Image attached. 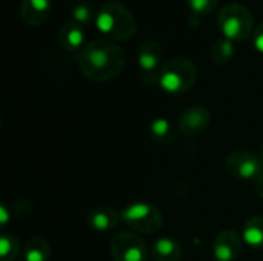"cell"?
<instances>
[{"label": "cell", "instance_id": "22", "mask_svg": "<svg viewBox=\"0 0 263 261\" xmlns=\"http://www.w3.org/2000/svg\"><path fill=\"white\" fill-rule=\"evenodd\" d=\"M253 45H254L257 52L263 54V22L253 32Z\"/></svg>", "mask_w": 263, "mask_h": 261}, {"label": "cell", "instance_id": "20", "mask_svg": "<svg viewBox=\"0 0 263 261\" xmlns=\"http://www.w3.org/2000/svg\"><path fill=\"white\" fill-rule=\"evenodd\" d=\"M71 20L76 23L85 26H89L92 22H96V15L92 11V6L89 3H79L72 11H71Z\"/></svg>", "mask_w": 263, "mask_h": 261}, {"label": "cell", "instance_id": "12", "mask_svg": "<svg viewBox=\"0 0 263 261\" xmlns=\"http://www.w3.org/2000/svg\"><path fill=\"white\" fill-rule=\"evenodd\" d=\"M120 222H122L120 211L114 208H106V206L94 208L86 215L88 226L96 232H109L116 229Z\"/></svg>", "mask_w": 263, "mask_h": 261}, {"label": "cell", "instance_id": "5", "mask_svg": "<svg viewBox=\"0 0 263 261\" xmlns=\"http://www.w3.org/2000/svg\"><path fill=\"white\" fill-rule=\"evenodd\" d=\"M122 222L134 232L156 234L163 226L162 212L148 202H134L120 209Z\"/></svg>", "mask_w": 263, "mask_h": 261}, {"label": "cell", "instance_id": "14", "mask_svg": "<svg viewBox=\"0 0 263 261\" xmlns=\"http://www.w3.org/2000/svg\"><path fill=\"white\" fill-rule=\"evenodd\" d=\"M149 254L154 261H180L183 249L179 242L168 237H162L151 245Z\"/></svg>", "mask_w": 263, "mask_h": 261}, {"label": "cell", "instance_id": "23", "mask_svg": "<svg viewBox=\"0 0 263 261\" xmlns=\"http://www.w3.org/2000/svg\"><path fill=\"white\" fill-rule=\"evenodd\" d=\"M9 218H11L9 209L6 208V205H2V206H0V226L5 228V226L9 223Z\"/></svg>", "mask_w": 263, "mask_h": 261}, {"label": "cell", "instance_id": "10", "mask_svg": "<svg viewBox=\"0 0 263 261\" xmlns=\"http://www.w3.org/2000/svg\"><path fill=\"white\" fill-rule=\"evenodd\" d=\"M211 123V112L202 105H194L185 109L179 117V129L190 137L202 134Z\"/></svg>", "mask_w": 263, "mask_h": 261}, {"label": "cell", "instance_id": "11", "mask_svg": "<svg viewBox=\"0 0 263 261\" xmlns=\"http://www.w3.org/2000/svg\"><path fill=\"white\" fill-rule=\"evenodd\" d=\"M59 43L68 52H80L86 46V32L85 28L74 20H66L60 25L57 32Z\"/></svg>", "mask_w": 263, "mask_h": 261}, {"label": "cell", "instance_id": "21", "mask_svg": "<svg viewBox=\"0 0 263 261\" xmlns=\"http://www.w3.org/2000/svg\"><path fill=\"white\" fill-rule=\"evenodd\" d=\"M186 2H188V8L191 9L193 17H197V18L208 15L219 5V0H186Z\"/></svg>", "mask_w": 263, "mask_h": 261}, {"label": "cell", "instance_id": "18", "mask_svg": "<svg viewBox=\"0 0 263 261\" xmlns=\"http://www.w3.org/2000/svg\"><path fill=\"white\" fill-rule=\"evenodd\" d=\"M210 55H211L214 63L225 65V63H228V62H231L234 58V55H236V45H234V42L222 37V38L216 40L211 45Z\"/></svg>", "mask_w": 263, "mask_h": 261}, {"label": "cell", "instance_id": "19", "mask_svg": "<svg viewBox=\"0 0 263 261\" xmlns=\"http://www.w3.org/2000/svg\"><path fill=\"white\" fill-rule=\"evenodd\" d=\"M20 243L11 234H2L0 237V261H15L20 255Z\"/></svg>", "mask_w": 263, "mask_h": 261}, {"label": "cell", "instance_id": "6", "mask_svg": "<svg viewBox=\"0 0 263 261\" xmlns=\"http://www.w3.org/2000/svg\"><path fill=\"white\" fill-rule=\"evenodd\" d=\"M109 254L112 261H146L148 246L136 232L123 231L111 238Z\"/></svg>", "mask_w": 263, "mask_h": 261}, {"label": "cell", "instance_id": "13", "mask_svg": "<svg viewBox=\"0 0 263 261\" xmlns=\"http://www.w3.org/2000/svg\"><path fill=\"white\" fill-rule=\"evenodd\" d=\"M51 0H22L20 2V18L29 26L43 25L51 15Z\"/></svg>", "mask_w": 263, "mask_h": 261}, {"label": "cell", "instance_id": "17", "mask_svg": "<svg viewBox=\"0 0 263 261\" xmlns=\"http://www.w3.org/2000/svg\"><path fill=\"white\" fill-rule=\"evenodd\" d=\"M25 261H48L51 257V246L42 237H32L26 242L22 251Z\"/></svg>", "mask_w": 263, "mask_h": 261}, {"label": "cell", "instance_id": "16", "mask_svg": "<svg viewBox=\"0 0 263 261\" xmlns=\"http://www.w3.org/2000/svg\"><path fill=\"white\" fill-rule=\"evenodd\" d=\"M148 134L151 140H154L159 145H170L176 140V131L171 122L165 117L154 118L148 126Z\"/></svg>", "mask_w": 263, "mask_h": 261}, {"label": "cell", "instance_id": "2", "mask_svg": "<svg viewBox=\"0 0 263 261\" xmlns=\"http://www.w3.org/2000/svg\"><path fill=\"white\" fill-rule=\"evenodd\" d=\"M96 28L112 42H125L136 35L137 20L129 8L119 2L103 5L96 14Z\"/></svg>", "mask_w": 263, "mask_h": 261}, {"label": "cell", "instance_id": "15", "mask_svg": "<svg viewBox=\"0 0 263 261\" xmlns=\"http://www.w3.org/2000/svg\"><path fill=\"white\" fill-rule=\"evenodd\" d=\"M242 238L247 246L256 251L263 249V217L256 215L245 222L242 229Z\"/></svg>", "mask_w": 263, "mask_h": 261}, {"label": "cell", "instance_id": "4", "mask_svg": "<svg viewBox=\"0 0 263 261\" xmlns=\"http://www.w3.org/2000/svg\"><path fill=\"white\" fill-rule=\"evenodd\" d=\"M217 26L222 35L234 43L253 37L254 15L245 5L228 3L217 14Z\"/></svg>", "mask_w": 263, "mask_h": 261}, {"label": "cell", "instance_id": "8", "mask_svg": "<svg viewBox=\"0 0 263 261\" xmlns=\"http://www.w3.org/2000/svg\"><path fill=\"white\" fill-rule=\"evenodd\" d=\"M163 48L156 40H145L140 43L137 51V63L140 68V75L146 83H157L159 72L162 69Z\"/></svg>", "mask_w": 263, "mask_h": 261}, {"label": "cell", "instance_id": "3", "mask_svg": "<svg viewBox=\"0 0 263 261\" xmlns=\"http://www.w3.org/2000/svg\"><path fill=\"white\" fill-rule=\"evenodd\" d=\"M197 82V68L196 65L185 57H176L163 63L157 85L159 88L171 95H180L188 92Z\"/></svg>", "mask_w": 263, "mask_h": 261}, {"label": "cell", "instance_id": "7", "mask_svg": "<svg viewBox=\"0 0 263 261\" xmlns=\"http://www.w3.org/2000/svg\"><path fill=\"white\" fill-rule=\"evenodd\" d=\"M225 169L230 175L240 180H257L262 174V158L250 151H234L225 160Z\"/></svg>", "mask_w": 263, "mask_h": 261}, {"label": "cell", "instance_id": "1", "mask_svg": "<svg viewBox=\"0 0 263 261\" xmlns=\"http://www.w3.org/2000/svg\"><path fill=\"white\" fill-rule=\"evenodd\" d=\"M125 51L112 40L97 38L77 54L80 72L92 82H108L116 78L125 68Z\"/></svg>", "mask_w": 263, "mask_h": 261}, {"label": "cell", "instance_id": "24", "mask_svg": "<svg viewBox=\"0 0 263 261\" xmlns=\"http://www.w3.org/2000/svg\"><path fill=\"white\" fill-rule=\"evenodd\" d=\"M254 183H256V192L259 194V197H262L263 198V171L262 174L257 177V180H256Z\"/></svg>", "mask_w": 263, "mask_h": 261}, {"label": "cell", "instance_id": "9", "mask_svg": "<svg viewBox=\"0 0 263 261\" xmlns=\"http://www.w3.org/2000/svg\"><path fill=\"white\" fill-rule=\"evenodd\" d=\"M243 248L242 234L233 229H225L217 234L213 243V255L216 261H236Z\"/></svg>", "mask_w": 263, "mask_h": 261}, {"label": "cell", "instance_id": "25", "mask_svg": "<svg viewBox=\"0 0 263 261\" xmlns=\"http://www.w3.org/2000/svg\"><path fill=\"white\" fill-rule=\"evenodd\" d=\"M260 158H262V163H263V145H262V149H260Z\"/></svg>", "mask_w": 263, "mask_h": 261}]
</instances>
